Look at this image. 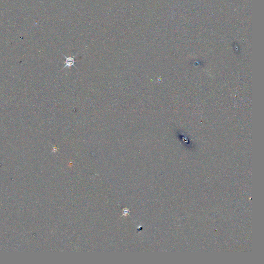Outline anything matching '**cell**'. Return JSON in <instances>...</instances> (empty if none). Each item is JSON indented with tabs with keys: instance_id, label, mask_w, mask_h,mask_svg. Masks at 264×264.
<instances>
[{
	"instance_id": "1",
	"label": "cell",
	"mask_w": 264,
	"mask_h": 264,
	"mask_svg": "<svg viewBox=\"0 0 264 264\" xmlns=\"http://www.w3.org/2000/svg\"><path fill=\"white\" fill-rule=\"evenodd\" d=\"M62 55L64 56V57L66 58V62H65V66H64L62 70L65 69V68H66V67H71V66H75V67L76 68V69H78V68H77L76 66H75V56L66 57L63 54H62Z\"/></svg>"
}]
</instances>
